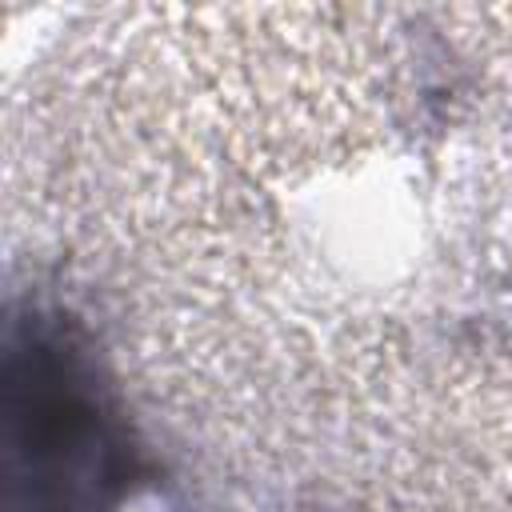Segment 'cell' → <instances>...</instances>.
Instances as JSON below:
<instances>
[{"mask_svg":"<svg viewBox=\"0 0 512 512\" xmlns=\"http://www.w3.org/2000/svg\"><path fill=\"white\" fill-rule=\"evenodd\" d=\"M128 472L88 360L48 328L4 356V512H108Z\"/></svg>","mask_w":512,"mask_h":512,"instance_id":"6da1fadb","label":"cell"}]
</instances>
